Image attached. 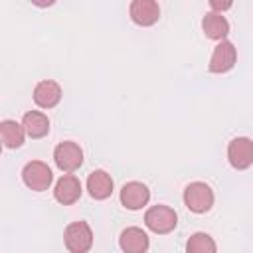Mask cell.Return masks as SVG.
Here are the masks:
<instances>
[{"instance_id":"6da1fadb","label":"cell","mask_w":253,"mask_h":253,"mask_svg":"<svg viewBox=\"0 0 253 253\" xmlns=\"http://www.w3.org/2000/svg\"><path fill=\"white\" fill-rule=\"evenodd\" d=\"M63 243L69 253H87L93 247V231L87 221H73L63 231Z\"/></svg>"},{"instance_id":"7a4b0ae2","label":"cell","mask_w":253,"mask_h":253,"mask_svg":"<svg viewBox=\"0 0 253 253\" xmlns=\"http://www.w3.org/2000/svg\"><path fill=\"white\" fill-rule=\"evenodd\" d=\"M184 204L194 213H206L213 206V190L206 182H192L184 190Z\"/></svg>"},{"instance_id":"3957f363","label":"cell","mask_w":253,"mask_h":253,"mask_svg":"<svg viewBox=\"0 0 253 253\" xmlns=\"http://www.w3.org/2000/svg\"><path fill=\"white\" fill-rule=\"evenodd\" d=\"M178 223V215L176 211L170 208V206H164V204H158V206H152L146 210L144 213V225L154 231V233H170Z\"/></svg>"},{"instance_id":"277c9868","label":"cell","mask_w":253,"mask_h":253,"mask_svg":"<svg viewBox=\"0 0 253 253\" xmlns=\"http://www.w3.org/2000/svg\"><path fill=\"white\" fill-rule=\"evenodd\" d=\"M22 180H24V184H26L30 190H34V192H43V190H47V188L51 186L53 174H51V168H49L45 162H42V160H32V162H28V164L24 166V170H22Z\"/></svg>"},{"instance_id":"5b68a950","label":"cell","mask_w":253,"mask_h":253,"mask_svg":"<svg viewBox=\"0 0 253 253\" xmlns=\"http://www.w3.org/2000/svg\"><path fill=\"white\" fill-rule=\"evenodd\" d=\"M53 160H55V164H57L59 170L71 174V172H75V170L81 168V164H83V150H81V146L77 142L63 140V142H59L55 146Z\"/></svg>"},{"instance_id":"8992f818","label":"cell","mask_w":253,"mask_h":253,"mask_svg":"<svg viewBox=\"0 0 253 253\" xmlns=\"http://www.w3.org/2000/svg\"><path fill=\"white\" fill-rule=\"evenodd\" d=\"M227 160L235 170H245L253 164V140L247 136H235L227 144Z\"/></svg>"},{"instance_id":"52a82bcc","label":"cell","mask_w":253,"mask_h":253,"mask_svg":"<svg viewBox=\"0 0 253 253\" xmlns=\"http://www.w3.org/2000/svg\"><path fill=\"white\" fill-rule=\"evenodd\" d=\"M237 61V49L229 40L219 42L213 47V53L210 57V71L211 73H225L229 71Z\"/></svg>"},{"instance_id":"ba28073f","label":"cell","mask_w":253,"mask_h":253,"mask_svg":"<svg viewBox=\"0 0 253 253\" xmlns=\"http://www.w3.org/2000/svg\"><path fill=\"white\" fill-rule=\"evenodd\" d=\"M150 200V190L146 188V184L142 182H126L121 190V204L126 208V210H142Z\"/></svg>"},{"instance_id":"9c48e42d","label":"cell","mask_w":253,"mask_h":253,"mask_svg":"<svg viewBox=\"0 0 253 253\" xmlns=\"http://www.w3.org/2000/svg\"><path fill=\"white\" fill-rule=\"evenodd\" d=\"M81 182L75 174H63L53 188V198L63 204V206H71L81 198Z\"/></svg>"},{"instance_id":"30bf717a","label":"cell","mask_w":253,"mask_h":253,"mask_svg":"<svg viewBox=\"0 0 253 253\" xmlns=\"http://www.w3.org/2000/svg\"><path fill=\"white\" fill-rule=\"evenodd\" d=\"M130 20L138 26H152L160 18V6L154 0H132L128 6Z\"/></svg>"},{"instance_id":"8fae6325","label":"cell","mask_w":253,"mask_h":253,"mask_svg":"<svg viewBox=\"0 0 253 253\" xmlns=\"http://www.w3.org/2000/svg\"><path fill=\"white\" fill-rule=\"evenodd\" d=\"M61 101V87L53 79H43L34 87V103L42 109H53Z\"/></svg>"},{"instance_id":"7c38bea8","label":"cell","mask_w":253,"mask_h":253,"mask_svg":"<svg viewBox=\"0 0 253 253\" xmlns=\"http://www.w3.org/2000/svg\"><path fill=\"white\" fill-rule=\"evenodd\" d=\"M119 245H121L123 253H146L150 241H148V235L144 229L130 225V227L121 231Z\"/></svg>"},{"instance_id":"4fadbf2b","label":"cell","mask_w":253,"mask_h":253,"mask_svg":"<svg viewBox=\"0 0 253 253\" xmlns=\"http://www.w3.org/2000/svg\"><path fill=\"white\" fill-rule=\"evenodd\" d=\"M113 178L105 170H93L87 178V190L89 196L95 200H107L113 194Z\"/></svg>"},{"instance_id":"5bb4252c","label":"cell","mask_w":253,"mask_h":253,"mask_svg":"<svg viewBox=\"0 0 253 253\" xmlns=\"http://www.w3.org/2000/svg\"><path fill=\"white\" fill-rule=\"evenodd\" d=\"M202 30L204 34L210 38V40H215V42H223L229 34V22L225 20L223 14H217V12H208L202 20Z\"/></svg>"},{"instance_id":"9a60e30c","label":"cell","mask_w":253,"mask_h":253,"mask_svg":"<svg viewBox=\"0 0 253 253\" xmlns=\"http://www.w3.org/2000/svg\"><path fill=\"white\" fill-rule=\"evenodd\" d=\"M22 125L26 128V134L32 138H42L49 132V119L42 111H28L22 119Z\"/></svg>"},{"instance_id":"2e32d148","label":"cell","mask_w":253,"mask_h":253,"mask_svg":"<svg viewBox=\"0 0 253 253\" xmlns=\"http://www.w3.org/2000/svg\"><path fill=\"white\" fill-rule=\"evenodd\" d=\"M0 136H2V142L6 148H20L26 138V128L22 123L6 119L0 123Z\"/></svg>"},{"instance_id":"e0dca14e","label":"cell","mask_w":253,"mask_h":253,"mask_svg":"<svg viewBox=\"0 0 253 253\" xmlns=\"http://www.w3.org/2000/svg\"><path fill=\"white\" fill-rule=\"evenodd\" d=\"M186 253H215V241L211 235L198 231L186 241Z\"/></svg>"},{"instance_id":"ac0fdd59","label":"cell","mask_w":253,"mask_h":253,"mask_svg":"<svg viewBox=\"0 0 253 253\" xmlns=\"http://www.w3.org/2000/svg\"><path fill=\"white\" fill-rule=\"evenodd\" d=\"M210 6H211V12H217V14H221L223 10H229L231 8V2L229 0H211L210 2Z\"/></svg>"}]
</instances>
